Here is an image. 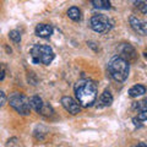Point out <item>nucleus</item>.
<instances>
[{"label":"nucleus","mask_w":147,"mask_h":147,"mask_svg":"<svg viewBox=\"0 0 147 147\" xmlns=\"http://www.w3.org/2000/svg\"><path fill=\"white\" fill-rule=\"evenodd\" d=\"M75 96L79 105H82L85 108L91 107L97 98V86L92 80H80L75 85Z\"/></svg>","instance_id":"nucleus-1"},{"label":"nucleus","mask_w":147,"mask_h":147,"mask_svg":"<svg viewBox=\"0 0 147 147\" xmlns=\"http://www.w3.org/2000/svg\"><path fill=\"white\" fill-rule=\"evenodd\" d=\"M110 76L118 82H124L129 76V61L121 57H114L108 64Z\"/></svg>","instance_id":"nucleus-2"},{"label":"nucleus","mask_w":147,"mask_h":147,"mask_svg":"<svg viewBox=\"0 0 147 147\" xmlns=\"http://www.w3.org/2000/svg\"><path fill=\"white\" fill-rule=\"evenodd\" d=\"M31 59L34 64H44L49 65L54 59V52L49 45L36 44L31 49Z\"/></svg>","instance_id":"nucleus-3"},{"label":"nucleus","mask_w":147,"mask_h":147,"mask_svg":"<svg viewBox=\"0 0 147 147\" xmlns=\"http://www.w3.org/2000/svg\"><path fill=\"white\" fill-rule=\"evenodd\" d=\"M9 102H10L11 107L15 109L17 113H20L21 115H28L30 114V112H31L30 102H28V98H27L25 94L15 92V93H12L10 96Z\"/></svg>","instance_id":"nucleus-4"},{"label":"nucleus","mask_w":147,"mask_h":147,"mask_svg":"<svg viewBox=\"0 0 147 147\" xmlns=\"http://www.w3.org/2000/svg\"><path fill=\"white\" fill-rule=\"evenodd\" d=\"M91 28L98 33H105L112 28V22L105 15H94L90 21Z\"/></svg>","instance_id":"nucleus-5"},{"label":"nucleus","mask_w":147,"mask_h":147,"mask_svg":"<svg viewBox=\"0 0 147 147\" xmlns=\"http://www.w3.org/2000/svg\"><path fill=\"white\" fill-rule=\"evenodd\" d=\"M61 104H63V107L65 108L69 113H71V114L80 113V105H79V103H77L74 98L69 97V96H65V97L61 98Z\"/></svg>","instance_id":"nucleus-6"},{"label":"nucleus","mask_w":147,"mask_h":147,"mask_svg":"<svg viewBox=\"0 0 147 147\" xmlns=\"http://www.w3.org/2000/svg\"><path fill=\"white\" fill-rule=\"evenodd\" d=\"M129 21H130V25L131 27L134 28L137 33H140L141 36H145L146 32H147V26H146V22L140 20L139 17L136 16H130V18H129Z\"/></svg>","instance_id":"nucleus-7"},{"label":"nucleus","mask_w":147,"mask_h":147,"mask_svg":"<svg viewBox=\"0 0 147 147\" xmlns=\"http://www.w3.org/2000/svg\"><path fill=\"white\" fill-rule=\"evenodd\" d=\"M36 34L40 38H48L53 34V27L47 24H39L36 27Z\"/></svg>","instance_id":"nucleus-8"},{"label":"nucleus","mask_w":147,"mask_h":147,"mask_svg":"<svg viewBox=\"0 0 147 147\" xmlns=\"http://www.w3.org/2000/svg\"><path fill=\"white\" fill-rule=\"evenodd\" d=\"M28 102H30V107L33 108L37 113L42 112V109L44 107V103H43V100L39 96H32V97L28 99Z\"/></svg>","instance_id":"nucleus-9"},{"label":"nucleus","mask_w":147,"mask_h":147,"mask_svg":"<svg viewBox=\"0 0 147 147\" xmlns=\"http://www.w3.org/2000/svg\"><path fill=\"white\" fill-rule=\"evenodd\" d=\"M113 103V96L109 91H104L98 100V107H109Z\"/></svg>","instance_id":"nucleus-10"},{"label":"nucleus","mask_w":147,"mask_h":147,"mask_svg":"<svg viewBox=\"0 0 147 147\" xmlns=\"http://www.w3.org/2000/svg\"><path fill=\"white\" fill-rule=\"evenodd\" d=\"M145 93H146V88H145V86H142V85H135L129 90L130 97H139V96H142Z\"/></svg>","instance_id":"nucleus-11"},{"label":"nucleus","mask_w":147,"mask_h":147,"mask_svg":"<svg viewBox=\"0 0 147 147\" xmlns=\"http://www.w3.org/2000/svg\"><path fill=\"white\" fill-rule=\"evenodd\" d=\"M67 16L71 18V20L74 21H80L81 20V11H80V9L79 7H76V6H72L70 7L67 10Z\"/></svg>","instance_id":"nucleus-12"},{"label":"nucleus","mask_w":147,"mask_h":147,"mask_svg":"<svg viewBox=\"0 0 147 147\" xmlns=\"http://www.w3.org/2000/svg\"><path fill=\"white\" fill-rule=\"evenodd\" d=\"M91 4L96 9H109L110 7V1H108V0H92Z\"/></svg>","instance_id":"nucleus-13"},{"label":"nucleus","mask_w":147,"mask_h":147,"mask_svg":"<svg viewBox=\"0 0 147 147\" xmlns=\"http://www.w3.org/2000/svg\"><path fill=\"white\" fill-rule=\"evenodd\" d=\"M9 37H10V39L12 40V42L15 43H20L21 42V34L18 31H10V33H9Z\"/></svg>","instance_id":"nucleus-14"},{"label":"nucleus","mask_w":147,"mask_h":147,"mask_svg":"<svg viewBox=\"0 0 147 147\" xmlns=\"http://www.w3.org/2000/svg\"><path fill=\"white\" fill-rule=\"evenodd\" d=\"M134 108H137V109H140L141 112H144V110H146V102H145V100L137 102V103L134 104Z\"/></svg>","instance_id":"nucleus-15"},{"label":"nucleus","mask_w":147,"mask_h":147,"mask_svg":"<svg viewBox=\"0 0 147 147\" xmlns=\"http://www.w3.org/2000/svg\"><path fill=\"white\" fill-rule=\"evenodd\" d=\"M135 5L136 6H139L140 9H141V11H142V13H146V11H147V5H146V3L145 1H135Z\"/></svg>","instance_id":"nucleus-16"},{"label":"nucleus","mask_w":147,"mask_h":147,"mask_svg":"<svg viewBox=\"0 0 147 147\" xmlns=\"http://www.w3.org/2000/svg\"><path fill=\"white\" fill-rule=\"evenodd\" d=\"M5 103H6V96L3 91H0V107H3Z\"/></svg>","instance_id":"nucleus-17"},{"label":"nucleus","mask_w":147,"mask_h":147,"mask_svg":"<svg viewBox=\"0 0 147 147\" xmlns=\"http://www.w3.org/2000/svg\"><path fill=\"white\" fill-rule=\"evenodd\" d=\"M4 77H5V70H4V67L0 65V81L4 80Z\"/></svg>","instance_id":"nucleus-18"},{"label":"nucleus","mask_w":147,"mask_h":147,"mask_svg":"<svg viewBox=\"0 0 147 147\" xmlns=\"http://www.w3.org/2000/svg\"><path fill=\"white\" fill-rule=\"evenodd\" d=\"M135 147H146V145H145V142H140L137 146H135Z\"/></svg>","instance_id":"nucleus-19"}]
</instances>
